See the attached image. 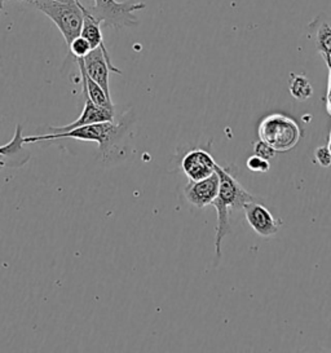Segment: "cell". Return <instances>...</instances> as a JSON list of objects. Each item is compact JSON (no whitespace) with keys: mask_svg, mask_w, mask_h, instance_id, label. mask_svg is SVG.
<instances>
[{"mask_svg":"<svg viewBox=\"0 0 331 353\" xmlns=\"http://www.w3.org/2000/svg\"><path fill=\"white\" fill-rule=\"evenodd\" d=\"M94 4L86 7L88 13L93 16L103 28H112L119 30L123 28H136L140 20L136 12L143 11L146 4L143 1H117V0H93Z\"/></svg>","mask_w":331,"mask_h":353,"instance_id":"3","label":"cell"},{"mask_svg":"<svg viewBox=\"0 0 331 353\" xmlns=\"http://www.w3.org/2000/svg\"><path fill=\"white\" fill-rule=\"evenodd\" d=\"M84 100H86L84 108H83L82 113L77 121H74L72 123L68 125L51 127L52 131L53 132H65V131H70V130L82 127V125L101 123V122H114L115 110H110V109H106L103 106H99V105L92 103L88 97H86Z\"/></svg>","mask_w":331,"mask_h":353,"instance_id":"10","label":"cell"},{"mask_svg":"<svg viewBox=\"0 0 331 353\" xmlns=\"http://www.w3.org/2000/svg\"><path fill=\"white\" fill-rule=\"evenodd\" d=\"M28 3L57 26L68 46L81 35L84 6L79 0H29Z\"/></svg>","mask_w":331,"mask_h":353,"instance_id":"2","label":"cell"},{"mask_svg":"<svg viewBox=\"0 0 331 353\" xmlns=\"http://www.w3.org/2000/svg\"><path fill=\"white\" fill-rule=\"evenodd\" d=\"M314 161L322 167L331 166V152L329 146H319L314 150Z\"/></svg>","mask_w":331,"mask_h":353,"instance_id":"19","label":"cell"},{"mask_svg":"<svg viewBox=\"0 0 331 353\" xmlns=\"http://www.w3.org/2000/svg\"><path fill=\"white\" fill-rule=\"evenodd\" d=\"M70 52L75 59H83L84 56H87L88 53L92 51L91 44L88 43L87 39H84L82 35H79L78 38H75L70 44H69Z\"/></svg>","mask_w":331,"mask_h":353,"instance_id":"16","label":"cell"},{"mask_svg":"<svg viewBox=\"0 0 331 353\" xmlns=\"http://www.w3.org/2000/svg\"><path fill=\"white\" fill-rule=\"evenodd\" d=\"M219 185L220 180L217 172L202 180H189L184 188V196L190 205L198 208H206L208 205H212L217 197Z\"/></svg>","mask_w":331,"mask_h":353,"instance_id":"8","label":"cell"},{"mask_svg":"<svg viewBox=\"0 0 331 353\" xmlns=\"http://www.w3.org/2000/svg\"><path fill=\"white\" fill-rule=\"evenodd\" d=\"M83 11H84V20H83L81 35H82L84 39L88 41V43L91 44V48H92V50H94V48H101L103 53H105V56H106V59L112 63L109 51H108V48H106L105 43H103V32H101V23L88 13L86 6H84V10H83Z\"/></svg>","mask_w":331,"mask_h":353,"instance_id":"12","label":"cell"},{"mask_svg":"<svg viewBox=\"0 0 331 353\" xmlns=\"http://www.w3.org/2000/svg\"><path fill=\"white\" fill-rule=\"evenodd\" d=\"M323 101H325V105H326L328 113H329V115H331V92H326V96L323 97Z\"/></svg>","mask_w":331,"mask_h":353,"instance_id":"21","label":"cell"},{"mask_svg":"<svg viewBox=\"0 0 331 353\" xmlns=\"http://www.w3.org/2000/svg\"><path fill=\"white\" fill-rule=\"evenodd\" d=\"M83 65L90 78L93 79L99 85H101L103 91L110 96V87H109V73L122 74V70L114 66L110 63L101 48H94L87 56L83 57Z\"/></svg>","mask_w":331,"mask_h":353,"instance_id":"7","label":"cell"},{"mask_svg":"<svg viewBox=\"0 0 331 353\" xmlns=\"http://www.w3.org/2000/svg\"><path fill=\"white\" fill-rule=\"evenodd\" d=\"M75 60L78 63V69H79L81 77H82L83 96H84V99L88 97L94 104L106 108V109H110V110H114L112 97L103 91L101 85H99L93 79L90 78V75L87 74L86 69H84L83 59H75Z\"/></svg>","mask_w":331,"mask_h":353,"instance_id":"11","label":"cell"},{"mask_svg":"<svg viewBox=\"0 0 331 353\" xmlns=\"http://www.w3.org/2000/svg\"><path fill=\"white\" fill-rule=\"evenodd\" d=\"M124 125L115 122H101L93 125H82L65 132H52L46 135L23 136V143H38L47 140H59V139H74L81 141H92L100 144V152H105L113 145L115 140L123 132Z\"/></svg>","mask_w":331,"mask_h":353,"instance_id":"4","label":"cell"},{"mask_svg":"<svg viewBox=\"0 0 331 353\" xmlns=\"http://www.w3.org/2000/svg\"><path fill=\"white\" fill-rule=\"evenodd\" d=\"M243 212L248 225L261 237H270L279 232L282 220L274 218L268 208L258 203L257 201L248 202L243 206Z\"/></svg>","mask_w":331,"mask_h":353,"instance_id":"6","label":"cell"},{"mask_svg":"<svg viewBox=\"0 0 331 353\" xmlns=\"http://www.w3.org/2000/svg\"><path fill=\"white\" fill-rule=\"evenodd\" d=\"M289 90L291 96L299 101H305L313 94V87L308 78L298 74H290Z\"/></svg>","mask_w":331,"mask_h":353,"instance_id":"13","label":"cell"},{"mask_svg":"<svg viewBox=\"0 0 331 353\" xmlns=\"http://www.w3.org/2000/svg\"><path fill=\"white\" fill-rule=\"evenodd\" d=\"M276 150L272 148V146L268 145L267 143H264L263 140H259L257 141L255 144H254V154H257V156L261 157V158H264V159H272V158H274L276 157Z\"/></svg>","mask_w":331,"mask_h":353,"instance_id":"18","label":"cell"},{"mask_svg":"<svg viewBox=\"0 0 331 353\" xmlns=\"http://www.w3.org/2000/svg\"><path fill=\"white\" fill-rule=\"evenodd\" d=\"M316 46L322 56H331V26L322 22L316 32Z\"/></svg>","mask_w":331,"mask_h":353,"instance_id":"14","label":"cell"},{"mask_svg":"<svg viewBox=\"0 0 331 353\" xmlns=\"http://www.w3.org/2000/svg\"><path fill=\"white\" fill-rule=\"evenodd\" d=\"M217 163L203 149H193L181 161V168L189 180H202L217 172Z\"/></svg>","mask_w":331,"mask_h":353,"instance_id":"9","label":"cell"},{"mask_svg":"<svg viewBox=\"0 0 331 353\" xmlns=\"http://www.w3.org/2000/svg\"><path fill=\"white\" fill-rule=\"evenodd\" d=\"M258 134L260 140L276 152H289L298 145L301 137L299 125L288 115L279 113L265 117L259 125Z\"/></svg>","mask_w":331,"mask_h":353,"instance_id":"5","label":"cell"},{"mask_svg":"<svg viewBox=\"0 0 331 353\" xmlns=\"http://www.w3.org/2000/svg\"><path fill=\"white\" fill-rule=\"evenodd\" d=\"M326 66L329 69V82H328V92H331V56H322Z\"/></svg>","mask_w":331,"mask_h":353,"instance_id":"20","label":"cell"},{"mask_svg":"<svg viewBox=\"0 0 331 353\" xmlns=\"http://www.w3.org/2000/svg\"><path fill=\"white\" fill-rule=\"evenodd\" d=\"M329 149H330V152H331V131H330V137H329Z\"/></svg>","mask_w":331,"mask_h":353,"instance_id":"22","label":"cell"},{"mask_svg":"<svg viewBox=\"0 0 331 353\" xmlns=\"http://www.w3.org/2000/svg\"><path fill=\"white\" fill-rule=\"evenodd\" d=\"M217 172L220 180V185L217 197L212 202V206L217 210V214L215 252L217 259H221L223 239H225V236L230 232V214L236 210H243V206L246 203L257 201V197L248 193L227 168H223L217 165Z\"/></svg>","mask_w":331,"mask_h":353,"instance_id":"1","label":"cell"},{"mask_svg":"<svg viewBox=\"0 0 331 353\" xmlns=\"http://www.w3.org/2000/svg\"><path fill=\"white\" fill-rule=\"evenodd\" d=\"M22 145H25L23 135H22V127L17 125L13 139L8 144L0 146V158L16 156L19 152L22 150Z\"/></svg>","mask_w":331,"mask_h":353,"instance_id":"15","label":"cell"},{"mask_svg":"<svg viewBox=\"0 0 331 353\" xmlns=\"http://www.w3.org/2000/svg\"><path fill=\"white\" fill-rule=\"evenodd\" d=\"M246 166H248V170H251L254 172H260V174L268 172L269 170H270L268 159H264V158L257 156V154H254V156L248 158Z\"/></svg>","mask_w":331,"mask_h":353,"instance_id":"17","label":"cell"}]
</instances>
